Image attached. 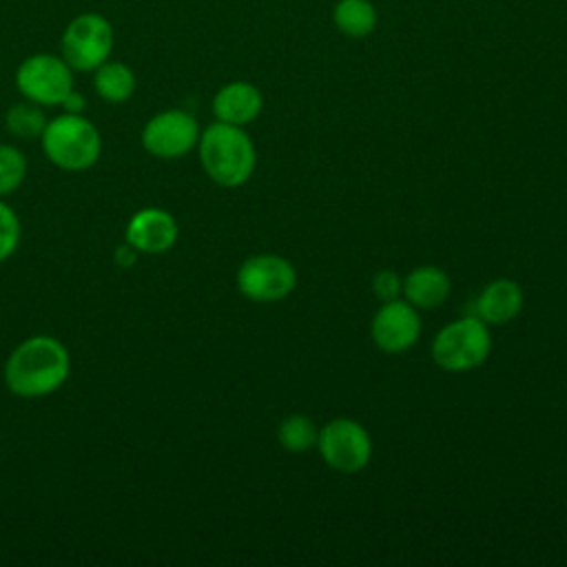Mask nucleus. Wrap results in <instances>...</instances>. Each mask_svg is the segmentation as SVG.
Returning a JSON list of instances; mask_svg holds the SVG:
<instances>
[{"mask_svg":"<svg viewBox=\"0 0 567 567\" xmlns=\"http://www.w3.org/2000/svg\"><path fill=\"white\" fill-rule=\"evenodd\" d=\"M71 372V357L64 343L49 334H35L13 348L4 365L7 388L22 399L53 394Z\"/></svg>","mask_w":567,"mask_h":567,"instance_id":"f257e3e1","label":"nucleus"},{"mask_svg":"<svg viewBox=\"0 0 567 567\" xmlns=\"http://www.w3.org/2000/svg\"><path fill=\"white\" fill-rule=\"evenodd\" d=\"M197 148L206 175L224 188L246 184L257 164V153L248 133L228 122L217 120L215 124H208L204 133H199Z\"/></svg>","mask_w":567,"mask_h":567,"instance_id":"f03ea898","label":"nucleus"},{"mask_svg":"<svg viewBox=\"0 0 567 567\" xmlns=\"http://www.w3.org/2000/svg\"><path fill=\"white\" fill-rule=\"evenodd\" d=\"M42 151L62 171H86L102 153V137L95 124L82 113H62L47 122Z\"/></svg>","mask_w":567,"mask_h":567,"instance_id":"7ed1b4c3","label":"nucleus"},{"mask_svg":"<svg viewBox=\"0 0 567 567\" xmlns=\"http://www.w3.org/2000/svg\"><path fill=\"white\" fill-rule=\"evenodd\" d=\"M115 44V31L106 16L84 11L71 18L60 35V55L78 73H93L104 64Z\"/></svg>","mask_w":567,"mask_h":567,"instance_id":"20e7f679","label":"nucleus"},{"mask_svg":"<svg viewBox=\"0 0 567 567\" xmlns=\"http://www.w3.org/2000/svg\"><path fill=\"white\" fill-rule=\"evenodd\" d=\"M492 350L487 323L478 317H463L447 323L432 343V359L447 372H465L481 365Z\"/></svg>","mask_w":567,"mask_h":567,"instance_id":"39448f33","label":"nucleus"},{"mask_svg":"<svg viewBox=\"0 0 567 567\" xmlns=\"http://www.w3.org/2000/svg\"><path fill=\"white\" fill-rule=\"evenodd\" d=\"M16 86L29 102L40 106H58L73 89V69L62 55L33 53L18 64Z\"/></svg>","mask_w":567,"mask_h":567,"instance_id":"423d86ee","label":"nucleus"},{"mask_svg":"<svg viewBox=\"0 0 567 567\" xmlns=\"http://www.w3.org/2000/svg\"><path fill=\"white\" fill-rule=\"evenodd\" d=\"M295 286V266L279 255H255L246 259L237 270V288L250 301H279L288 297Z\"/></svg>","mask_w":567,"mask_h":567,"instance_id":"0eeeda50","label":"nucleus"},{"mask_svg":"<svg viewBox=\"0 0 567 567\" xmlns=\"http://www.w3.org/2000/svg\"><path fill=\"white\" fill-rule=\"evenodd\" d=\"M317 447L323 461L339 472H359L372 456V441L365 427L352 419H334L319 430Z\"/></svg>","mask_w":567,"mask_h":567,"instance_id":"6e6552de","label":"nucleus"},{"mask_svg":"<svg viewBox=\"0 0 567 567\" xmlns=\"http://www.w3.org/2000/svg\"><path fill=\"white\" fill-rule=\"evenodd\" d=\"M199 142L197 120L182 111L168 109L155 113L142 128V146L159 159H175L193 151Z\"/></svg>","mask_w":567,"mask_h":567,"instance_id":"1a4fd4ad","label":"nucleus"},{"mask_svg":"<svg viewBox=\"0 0 567 567\" xmlns=\"http://www.w3.org/2000/svg\"><path fill=\"white\" fill-rule=\"evenodd\" d=\"M372 341L388 354H399L412 348L421 334V319L410 301H385L370 326Z\"/></svg>","mask_w":567,"mask_h":567,"instance_id":"9d476101","label":"nucleus"},{"mask_svg":"<svg viewBox=\"0 0 567 567\" xmlns=\"http://www.w3.org/2000/svg\"><path fill=\"white\" fill-rule=\"evenodd\" d=\"M179 228L175 217L164 208H142L137 210L124 230L126 244H131L137 252L144 255H159L173 248L177 241Z\"/></svg>","mask_w":567,"mask_h":567,"instance_id":"9b49d317","label":"nucleus"},{"mask_svg":"<svg viewBox=\"0 0 567 567\" xmlns=\"http://www.w3.org/2000/svg\"><path fill=\"white\" fill-rule=\"evenodd\" d=\"M264 106L261 91L244 80L224 84L213 97V113L219 122L244 126L252 122Z\"/></svg>","mask_w":567,"mask_h":567,"instance_id":"f8f14e48","label":"nucleus"},{"mask_svg":"<svg viewBox=\"0 0 567 567\" xmlns=\"http://www.w3.org/2000/svg\"><path fill=\"white\" fill-rule=\"evenodd\" d=\"M474 308L476 317L487 326L509 323L523 310V290L512 279H494L481 290Z\"/></svg>","mask_w":567,"mask_h":567,"instance_id":"ddd939ff","label":"nucleus"},{"mask_svg":"<svg viewBox=\"0 0 567 567\" xmlns=\"http://www.w3.org/2000/svg\"><path fill=\"white\" fill-rule=\"evenodd\" d=\"M450 277L436 266H421L403 279L405 299L414 308H436L450 295Z\"/></svg>","mask_w":567,"mask_h":567,"instance_id":"4468645a","label":"nucleus"},{"mask_svg":"<svg viewBox=\"0 0 567 567\" xmlns=\"http://www.w3.org/2000/svg\"><path fill=\"white\" fill-rule=\"evenodd\" d=\"M135 86H137V80L133 69L120 60L109 58L104 64H100L93 71V89L104 102H111V104L126 102L135 93Z\"/></svg>","mask_w":567,"mask_h":567,"instance_id":"2eb2a0df","label":"nucleus"},{"mask_svg":"<svg viewBox=\"0 0 567 567\" xmlns=\"http://www.w3.org/2000/svg\"><path fill=\"white\" fill-rule=\"evenodd\" d=\"M377 9L370 0H339L332 9L334 27L348 38H365L377 27Z\"/></svg>","mask_w":567,"mask_h":567,"instance_id":"dca6fc26","label":"nucleus"},{"mask_svg":"<svg viewBox=\"0 0 567 567\" xmlns=\"http://www.w3.org/2000/svg\"><path fill=\"white\" fill-rule=\"evenodd\" d=\"M47 115L42 111L40 104L35 102H18V104H11L7 115H4V124L9 128V133L13 137H20V140H33V137H42V131L47 126Z\"/></svg>","mask_w":567,"mask_h":567,"instance_id":"f3484780","label":"nucleus"},{"mask_svg":"<svg viewBox=\"0 0 567 567\" xmlns=\"http://www.w3.org/2000/svg\"><path fill=\"white\" fill-rule=\"evenodd\" d=\"M317 427L312 423V419L303 416V414H290L279 423L277 430V439L281 443L284 450L288 452H306L312 445H317Z\"/></svg>","mask_w":567,"mask_h":567,"instance_id":"a211bd4d","label":"nucleus"},{"mask_svg":"<svg viewBox=\"0 0 567 567\" xmlns=\"http://www.w3.org/2000/svg\"><path fill=\"white\" fill-rule=\"evenodd\" d=\"M27 177V157L18 146L0 144V197L11 195Z\"/></svg>","mask_w":567,"mask_h":567,"instance_id":"6ab92c4d","label":"nucleus"},{"mask_svg":"<svg viewBox=\"0 0 567 567\" xmlns=\"http://www.w3.org/2000/svg\"><path fill=\"white\" fill-rule=\"evenodd\" d=\"M20 244V219L0 197V261L11 257Z\"/></svg>","mask_w":567,"mask_h":567,"instance_id":"aec40b11","label":"nucleus"},{"mask_svg":"<svg viewBox=\"0 0 567 567\" xmlns=\"http://www.w3.org/2000/svg\"><path fill=\"white\" fill-rule=\"evenodd\" d=\"M401 290H403V279L394 270H379L372 279V292L383 303L392 301V299H399Z\"/></svg>","mask_w":567,"mask_h":567,"instance_id":"412c9836","label":"nucleus"},{"mask_svg":"<svg viewBox=\"0 0 567 567\" xmlns=\"http://www.w3.org/2000/svg\"><path fill=\"white\" fill-rule=\"evenodd\" d=\"M137 255H140V252H137L131 244L124 241V244H120V246L115 248V255H113V257H115V264H117V266L131 268V266L137 261Z\"/></svg>","mask_w":567,"mask_h":567,"instance_id":"4be33fe9","label":"nucleus"},{"mask_svg":"<svg viewBox=\"0 0 567 567\" xmlns=\"http://www.w3.org/2000/svg\"><path fill=\"white\" fill-rule=\"evenodd\" d=\"M60 106L64 109V113H82V111H84V106H86V97H84L80 91L71 89V91H69V95L62 100V104H60Z\"/></svg>","mask_w":567,"mask_h":567,"instance_id":"5701e85b","label":"nucleus"}]
</instances>
